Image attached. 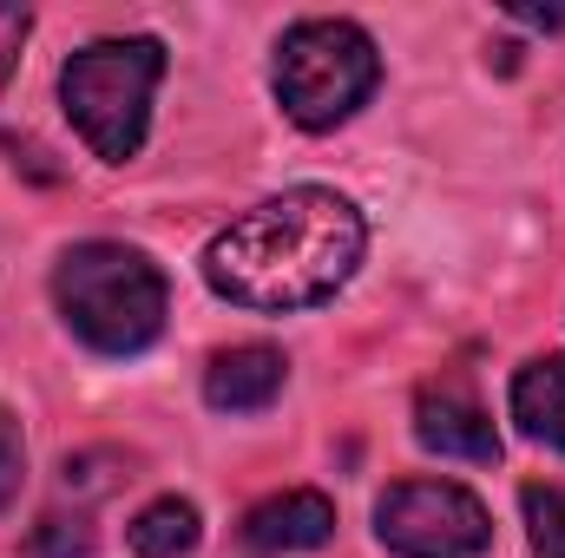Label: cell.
Segmentation results:
<instances>
[{"label": "cell", "instance_id": "6da1fadb", "mask_svg": "<svg viewBox=\"0 0 565 558\" xmlns=\"http://www.w3.org/2000/svg\"><path fill=\"white\" fill-rule=\"evenodd\" d=\"M362 244V211L342 191L302 184L217 230L204 250V282L237 309H316L355 277Z\"/></svg>", "mask_w": 565, "mask_h": 558}, {"label": "cell", "instance_id": "7a4b0ae2", "mask_svg": "<svg viewBox=\"0 0 565 558\" xmlns=\"http://www.w3.org/2000/svg\"><path fill=\"white\" fill-rule=\"evenodd\" d=\"M53 302L99 355H139L164 329V277L132 244H73L53 270Z\"/></svg>", "mask_w": 565, "mask_h": 558}, {"label": "cell", "instance_id": "3957f363", "mask_svg": "<svg viewBox=\"0 0 565 558\" xmlns=\"http://www.w3.org/2000/svg\"><path fill=\"white\" fill-rule=\"evenodd\" d=\"M164 79V46L158 40H93L60 66V106L73 132L93 144L106 164L139 158L145 126H151V93Z\"/></svg>", "mask_w": 565, "mask_h": 558}, {"label": "cell", "instance_id": "277c9868", "mask_svg": "<svg viewBox=\"0 0 565 558\" xmlns=\"http://www.w3.org/2000/svg\"><path fill=\"white\" fill-rule=\"evenodd\" d=\"M382 53L355 20H296L277 46V99L302 132H329L369 106Z\"/></svg>", "mask_w": 565, "mask_h": 558}, {"label": "cell", "instance_id": "5b68a950", "mask_svg": "<svg viewBox=\"0 0 565 558\" xmlns=\"http://www.w3.org/2000/svg\"><path fill=\"white\" fill-rule=\"evenodd\" d=\"M375 539L395 558H480L493 546V519L454 480H402L375 500Z\"/></svg>", "mask_w": 565, "mask_h": 558}, {"label": "cell", "instance_id": "8992f818", "mask_svg": "<svg viewBox=\"0 0 565 558\" xmlns=\"http://www.w3.org/2000/svg\"><path fill=\"white\" fill-rule=\"evenodd\" d=\"M415 440L440 460H473V466H493L500 460V433H493V415L480 408L473 382L467 375H440L427 382L422 401H415Z\"/></svg>", "mask_w": 565, "mask_h": 558}, {"label": "cell", "instance_id": "52a82bcc", "mask_svg": "<svg viewBox=\"0 0 565 558\" xmlns=\"http://www.w3.org/2000/svg\"><path fill=\"white\" fill-rule=\"evenodd\" d=\"M282 375H289V362H282L277 348H264V342L224 348V355L204 368V401H211L217 415H257V408H270L282 395Z\"/></svg>", "mask_w": 565, "mask_h": 558}, {"label": "cell", "instance_id": "ba28073f", "mask_svg": "<svg viewBox=\"0 0 565 558\" xmlns=\"http://www.w3.org/2000/svg\"><path fill=\"white\" fill-rule=\"evenodd\" d=\"M329 533H335V506L322 493H309V486L264 500L244 519V546H257V552H316Z\"/></svg>", "mask_w": 565, "mask_h": 558}, {"label": "cell", "instance_id": "9c48e42d", "mask_svg": "<svg viewBox=\"0 0 565 558\" xmlns=\"http://www.w3.org/2000/svg\"><path fill=\"white\" fill-rule=\"evenodd\" d=\"M513 420L565 453V355H540L513 375Z\"/></svg>", "mask_w": 565, "mask_h": 558}, {"label": "cell", "instance_id": "30bf717a", "mask_svg": "<svg viewBox=\"0 0 565 558\" xmlns=\"http://www.w3.org/2000/svg\"><path fill=\"white\" fill-rule=\"evenodd\" d=\"M198 546V506L191 500H151L132 519V552L139 558H184Z\"/></svg>", "mask_w": 565, "mask_h": 558}, {"label": "cell", "instance_id": "8fae6325", "mask_svg": "<svg viewBox=\"0 0 565 558\" xmlns=\"http://www.w3.org/2000/svg\"><path fill=\"white\" fill-rule=\"evenodd\" d=\"M526 526L540 558H565V486H526Z\"/></svg>", "mask_w": 565, "mask_h": 558}, {"label": "cell", "instance_id": "7c38bea8", "mask_svg": "<svg viewBox=\"0 0 565 558\" xmlns=\"http://www.w3.org/2000/svg\"><path fill=\"white\" fill-rule=\"evenodd\" d=\"M86 552H93V533L79 519H46L33 533V558H86Z\"/></svg>", "mask_w": 565, "mask_h": 558}, {"label": "cell", "instance_id": "4fadbf2b", "mask_svg": "<svg viewBox=\"0 0 565 558\" xmlns=\"http://www.w3.org/2000/svg\"><path fill=\"white\" fill-rule=\"evenodd\" d=\"M20 473H26V447H20V420L0 408V506L20 493Z\"/></svg>", "mask_w": 565, "mask_h": 558}, {"label": "cell", "instance_id": "5bb4252c", "mask_svg": "<svg viewBox=\"0 0 565 558\" xmlns=\"http://www.w3.org/2000/svg\"><path fill=\"white\" fill-rule=\"evenodd\" d=\"M20 40H26V13H20V7H0V73L13 66Z\"/></svg>", "mask_w": 565, "mask_h": 558}, {"label": "cell", "instance_id": "9a60e30c", "mask_svg": "<svg viewBox=\"0 0 565 558\" xmlns=\"http://www.w3.org/2000/svg\"><path fill=\"white\" fill-rule=\"evenodd\" d=\"M520 20H533V26H565V7H520Z\"/></svg>", "mask_w": 565, "mask_h": 558}]
</instances>
